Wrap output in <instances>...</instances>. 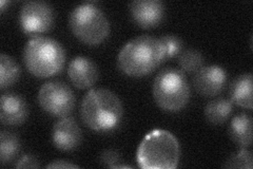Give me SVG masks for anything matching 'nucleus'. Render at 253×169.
<instances>
[{
    "mask_svg": "<svg viewBox=\"0 0 253 169\" xmlns=\"http://www.w3.org/2000/svg\"><path fill=\"white\" fill-rule=\"evenodd\" d=\"M165 61L160 38L142 35L126 43L118 54L117 63L125 74L132 77L146 76Z\"/></svg>",
    "mask_w": 253,
    "mask_h": 169,
    "instance_id": "obj_1",
    "label": "nucleus"
},
{
    "mask_svg": "<svg viewBox=\"0 0 253 169\" xmlns=\"http://www.w3.org/2000/svg\"><path fill=\"white\" fill-rule=\"evenodd\" d=\"M81 116L84 124L98 132L112 131L120 126L124 107L118 96L108 89H92L83 100Z\"/></svg>",
    "mask_w": 253,
    "mask_h": 169,
    "instance_id": "obj_2",
    "label": "nucleus"
},
{
    "mask_svg": "<svg viewBox=\"0 0 253 169\" xmlns=\"http://www.w3.org/2000/svg\"><path fill=\"white\" fill-rule=\"evenodd\" d=\"M180 158L177 139L167 130L149 132L137 149L136 160L144 169H174Z\"/></svg>",
    "mask_w": 253,
    "mask_h": 169,
    "instance_id": "obj_3",
    "label": "nucleus"
},
{
    "mask_svg": "<svg viewBox=\"0 0 253 169\" xmlns=\"http://www.w3.org/2000/svg\"><path fill=\"white\" fill-rule=\"evenodd\" d=\"M23 61L31 74L39 78H49L58 74L65 67L66 51L53 38L37 36L29 40Z\"/></svg>",
    "mask_w": 253,
    "mask_h": 169,
    "instance_id": "obj_4",
    "label": "nucleus"
},
{
    "mask_svg": "<svg viewBox=\"0 0 253 169\" xmlns=\"http://www.w3.org/2000/svg\"><path fill=\"white\" fill-rule=\"evenodd\" d=\"M69 25L73 34L85 45L97 46L110 34V22L95 2L77 5L70 15Z\"/></svg>",
    "mask_w": 253,
    "mask_h": 169,
    "instance_id": "obj_5",
    "label": "nucleus"
},
{
    "mask_svg": "<svg viewBox=\"0 0 253 169\" xmlns=\"http://www.w3.org/2000/svg\"><path fill=\"white\" fill-rule=\"evenodd\" d=\"M190 86L184 72L174 68L163 69L155 77L153 98L158 107L168 112H178L190 100Z\"/></svg>",
    "mask_w": 253,
    "mask_h": 169,
    "instance_id": "obj_6",
    "label": "nucleus"
},
{
    "mask_svg": "<svg viewBox=\"0 0 253 169\" xmlns=\"http://www.w3.org/2000/svg\"><path fill=\"white\" fill-rule=\"evenodd\" d=\"M38 103L47 113L57 116H69L75 106V95L72 89L63 82L51 80L41 88Z\"/></svg>",
    "mask_w": 253,
    "mask_h": 169,
    "instance_id": "obj_7",
    "label": "nucleus"
},
{
    "mask_svg": "<svg viewBox=\"0 0 253 169\" xmlns=\"http://www.w3.org/2000/svg\"><path fill=\"white\" fill-rule=\"evenodd\" d=\"M55 21V13L51 4L32 0L23 3L20 11V27L23 33L37 37L50 31Z\"/></svg>",
    "mask_w": 253,
    "mask_h": 169,
    "instance_id": "obj_8",
    "label": "nucleus"
},
{
    "mask_svg": "<svg viewBox=\"0 0 253 169\" xmlns=\"http://www.w3.org/2000/svg\"><path fill=\"white\" fill-rule=\"evenodd\" d=\"M226 84V71L216 65L204 66L196 72L193 77V85L196 92L208 98L218 95L225 89Z\"/></svg>",
    "mask_w": 253,
    "mask_h": 169,
    "instance_id": "obj_9",
    "label": "nucleus"
},
{
    "mask_svg": "<svg viewBox=\"0 0 253 169\" xmlns=\"http://www.w3.org/2000/svg\"><path fill=\"white\" fill-rule=\"evenodd\" d=\"M165 4L160 0H134L130 3L132 19L142 29L157 27L165 18Z\"/></svg>",
    "mask_w": 253,
    "mask_h": 169,
    "instance_id": "obj_10",
    "label": "nucleus"
},
{
    "mask_svg": "<svg viewBox=\"0 0 253 169\" xmlns=\"http://www.w3.org/2000/svg\"><path fill=\"white\" fill-rule=\"evenodd\" d=\"M82 140V129L73 117H61L55 123L52 132V141L57 149L62 151L74 150L81 145Z\"/></svg>",
    "mask_w": 253,
    "mask_h": 169,
    "instance_id": "obj_11",
    "label": "nucleus"
},
{
    "mask_svg": "<svg viewBox=\"0 0 253 169\" xmlns=\"http://www.w3.org/2000/svg\"><path fill=\"white\" fill-rule=\"evenodd\" d=\"M68 74L71 83L78 89H88L97 82L99 71L92 59L84 56H77L70 61Z\"/></svg>",
    "mask_w": 253,
    "mask_h": 169,
    "instance_id": "obj_12",
    "label": "nucleus"
},
{
    "mask_svg": "<svg viewBox=\"0 0 253 169\" xmlns=\"http://www.w3.org/2000/svg\"><path fill=\"white\" fill-rule=\"evenodd\" d=\"M29 115V106L22 96L4 93L0 100V120L6 126H17L25 123Z\"/></svg>",
    "mask_w": 253,
    "mask_h": 169,
    "instance_id": "obj_13",
    "label": "nucleus"
},
{
    "mask_svg": "<svg viewBox=\"0 0 253 169\" xmlns=\"http://www.w3.org/2000/svg\"><path fill=\"white\" fill-rule=\"evenodd\" d=\"M233 142L241 148H248L252 143V117L247 113H241L233 117L229 128Z\"/></svg>",
    "mask_w": 253,
    "mask_h": 169,
    "instance_id": "obj_14",
    "label": "nucleus"
},
{
    "mask_svg": "<svg viewBox=\"0 0 253 169\" xmlns=\"http://www.w3.org/2000/svg\"><path fill=\"white\" fill-rule=\"evenodd\" d=\"M231 102L237 106L252 109V74H243L237 77L230 88Z\"/></svg>",
    "mask_w": 253,
    "mask_h": 169,
    "instance_id": "obj_15",
    "label": "nucleus"
},
{
    "mask_svg": "<svg viewBox=\"0 0 253 169\" xmlns=\"http://www.w3.org/2000/svg\"><path fill=\"white\" fill-rule=\"evenodd\" d=\"M233 110V103L231 100L225 98H217L207 104L205 108V116L209 123L219 125L225 123L230 117Z\"/></svg>",
    "mask_w": 253,
    "mask_h": 169,
    "instance_id": "obj_16",
    "label": "nucleus"
},
{
    "mask_svg": "<svg viewBox=\"0 0 253 169\" xmlns=\"http://www.w3.org/2000/svg\"><path fill=\"white\" fill-rule=\"evenodd\" d=\"M18 135L10 131L0 132V163L6 165L15 160L20 151Z\"/></svg>",
    "mask_w": 253,
    "mask_h": 169,
    "instance_id": "obj_17",
    "label": "nucleus"
},
{
    "mask_svg": "<svg viewBox=\"0 0 253 169\" xmlns=\"http://www.w3.org/2000/svg\"><path fill=\"white\" fill-rule=\"evenodd\" d=\"M21 70L17 61L6 54L0 55V88L2 90L17 82Z\"/></svg>",
    "mask_w": 253,
    "mask_h": 169,
    "instance_id": "obj_18",
    "label": "nucleus"
},
{
    "mask_svg": "<svg viewBox=\"0 0 253 169\" xmlns=\"http://www.w3.org/2000/svg\"><path fill=\"white\" fill-rule=\"evenodd\" d=\"M178 63L181 72L188 74H193L204 67L205 58L200 51L194 49H188L178 55Z\"/></svg>",
    "mask_w": 253,
    "mask_h": 169,
    "instance_id": "obj_19",
    "label": "nucleus"
},
{
    "mask_svg": "<svg viewBox=\"0 0 253 169\" xmlns=\"http://www.w3.org/2000/svg\"><path fill=\"white\" fill-rule=\"evenodd\" d=\"M161 43L164 48V53H165V61L176 57L183 52L184 44L183 40L175 35H164L160 38Z\"/></svg>",
    "mask_w": 253,
    "mask_h": 169,
    "instance_id": "obj_20",
    "label": "nucleus"
},
{
    "mask_svg": "<svg viewBox=\"0 0 253 169\" xmlns=\"http://www.w3.org/2000/svg\"><path fill=\"white\" fill-rule=\"evenodd\" d=\"M252 155L247 148H242V150L237 154L233 155L226 161L224 167L227 168H245L252 169Z\"/></svg>",
    "mask_w": 253,
    "mask_h": 169,
    "instance_id": "obj_21",
    "label": "nucleus"
},
{
    "mask_svg": "<svg viewBox=\"0 0 253 169\" xmlns=\"http://www.w3.org/2000/svg\"><path fill=\"white\" fill-rule=\"evenodd\" d=\"M100 164L109 168H132L128 165H122L123 157L121 152L115 149H107L101 152L100 155Z\"/></svg>",
    "mask_w": 253,
    "mask_h": 169,
    "instance_id": "obj_22",
    "label": "nucleus"
},
{
    "mask_svg": "<svg viewBox=\"0 0 253 169\" xmlns=\"http://www.w3.org/2000/svg\"><path fill=\"white\" fill-rule=\"evenodd\" d=\"M16 168H39V161L33 155H25L15 164Z\"/></svg>",
    "mask_w": 253,
    "mask_h": 169,
    "instance_id": "obj_23",
    "label": "nucleus"
},
{
    "mask_svg": "<svg viewBox=\"0 0 253 169\" xmlns=\"http://www.w3.org/2000/svg\"><path fill=\"white\" fill-rule=\"evenodd\" d=\"M46 168H78L76 164H72L66 160H57L50 163Z\"/></svg>",
    "mask_w": 253,
    "mask_h": 169,
    "instance_id": "obj_24",
    "label": "nucleus"
},
{
    "mask_svg": "<svg viewBox=\"0 0 253 169\" xmlns=\"http://www.w3.org/2000/svg\"><path fill=\"white\" fill-rule=\"evenodd\" d=\"M9 3H10L9 1H3V0H2V1H0V5H1V7H0V9H1V11H3L4 10V6L6 4H9Z\"/></svg>",
    "mask_w": 253,
    "mask_h": 169,
    "instance_id": "obj_25",
    "label": "nucleus"
}]
</instances>
